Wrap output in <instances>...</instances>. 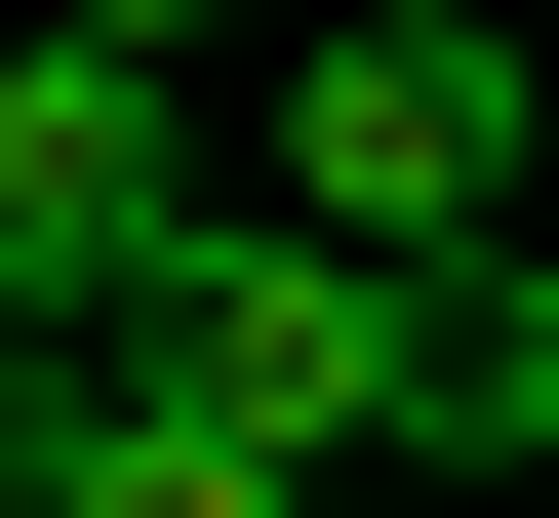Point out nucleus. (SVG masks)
<instances>
[{"instance_id":"3","label":"nucleus","mask_w":559,"mask_h":518,"mask_svg":"<svg viewBox=\"0 0 559 518\" xmlns=\"http://www.w3.org/2000/svg\"><path fill=\"white\" fill-rule=\"evenodd\" d=\"M200 40H0V320H120V279L200 240Z\"/></svg>"},{"instance_id":"1","label":"nucleus","mask_w":559,"mask_h":518,"mask_svg":"<svg viewBox=\"0 0 559 518\" xmlns=\"http://www.w3.org/2000/svg\"><path fill=\"white\" fill-rule=\"evenodd\" d=\"M520 160H559V40L520 0H320V40H280V160L240 200H320V240H520Z\"/></svg>"},{"instance_id":"2","label":"nucleus","mask_w":559,"mask_h":518,"mask_svg":"<svg viewBox=\"0 0 559 518\" xmlns=\"http://www.w3.org/2000/svg\"><path fill=\"white\" fill-rule=\"evenodd\" d=\"M120 399L280 438V479H400V240H320V200H200V240L120 279Z\"/></svg>"},{"instance_id":"4","label":"nucleus","mask_w":559,"mask_h":518,"mask_svg":"<svg viewBox=\"0 0 559 518\" xmlns=\"http://www.w3.org/2000/svg\"><path fill=\"white\" fill-rule=\"evenodd\" d=\"M0 518H320V479L200 438V399H120V320H0Z\"/></svg>"},{"instance_id":"6","label":"nucleus","mask_w":559,"mask_h":518,"mask_svg":"<svg viewBox=\"0 0 559 518\" xmlns=\"http://www.w3.org/2000/svg\"><path fill=\"white\" fill-rule=\"evenodd\" d=\"M40 40H240V0H40Z\"/></svg>"},{"instance_id":"5","label":"nucleus","mask_w":559,"mask_h":518,"mask_svg":"<svg viewBox=\"0 0 559 518\" xmlns=\"http://www.w3.org/2000/svg\"><path fill=\"white\" fill-rule=\"evenodd\" d=\"M400 479H559V279H520V240L400 279Z\"/></svg>"}]
</instances>
